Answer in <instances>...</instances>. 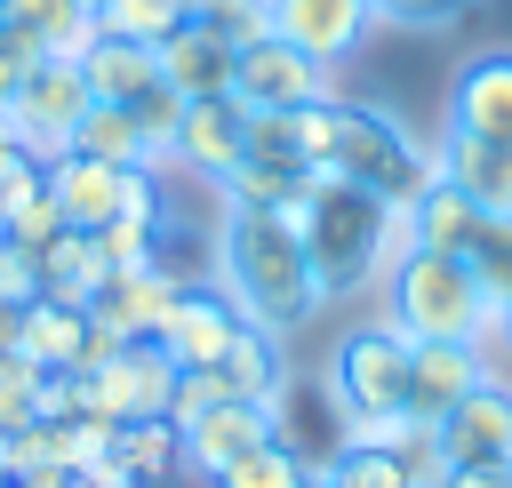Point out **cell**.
Listing matches in <instances>:
<instances>
[{
  "label": "cell",
  "instance_id": "ffe728a7",
  "mask_svg": "<svg viewBox=\"0 0 512 488\" xmlns=\"http://www.w3.org/2000/svg\"><path fill=\"white\" fill-rule=\"evenodd\" d=\"M112 288V264H104V248H96V232H56L48 248H40V296H56V304H96Z\"/></svg>",
  "mask_w": 512,
  "mask_h": 488
},
{
  "label": "cell",
  "instance_id": "5b68a950",
  "mask_svg": "<svg viewBox=\"0 0 512 488\" xmlns=\"http://www.w3.org/2000/svg\"><path fill=\"white\" fill-rule=\"evenodd\" d=\"M408 360H416V344L392 320H360V328L336 336L320 384H328V400L344 416H400L408 408Z\"/></svg>",
  "mask_w": 512,
  "mask_h": 488
},
{
  "label": "cell",
  "instance_id": "e575fe53",
  "mask_svg": "<svg viewBox=\"0 0 512 488\" xmlns=\"http://www.w3.org/2000/svg\"><path fill=\"white\" fill-rule=\"evenodd\" d=\"M320 480H328V488H408L400 456H392V448H360V440H344V448L320 464Z\"/></svg>",
  "mask_w": 512,
  "mask_h": 488
},
{
  "label": "cell",
  "instance_id": "8fae6325",
  "mask_svg": "<svg viewBox=\"0 0 512 488\" xmlns=\"http://www.w3.org/2000/svg\"><path fill=\"white\" fill-rule=\"evenodd\" d=\"M448 128L512 144V48H480V56L456 64V80H448Z\"/></svg>",
  "mask_w": 512,
  "mask_h": 488
},
{
  "label": "cell",
  "instance_id": "60d3db41",
  "mask_svg": "<svg viewBox=\"0 0 512 488\" xmlns=\"http://www.w3.org/2000/svg\"><path fill=\"white\" fill-rule=\"evenodd\" d=\"M376 24H456L472 0H368Z\"/></svg>",
  "mask_w": 512,
  "mask_h": 488
},
{
  "label": "cell",
  "instance_id": "f35d334b",
  "mask_svg": "<svg viewBox=\"0 0 512 488\" xmlns=\"http://www.w3.org/2000/svg\"><path fill=\"white\" fill-rule=\"evenodd\" d=\"M32 384H40V368H32L16 344H0V432H16V424L32 416Z\"/></svg>",
  "mask_w": 512,
  "mask_h": 488
},
{
  "label": "cell",
  "instance_id": "7bdbcfd3",
  "mask_svg": "<svg viewBox=\"0 0 512 488\" xmlns=\"http://www.w3.org/2000/svg\"><path fill=\"white\" fill-rule=\"evenodd\" d=\"M448 488H512V464H456Z\"/></svg>",
  "mask_w": 512,
  "mask_h": 488
},
{
  "label": "cell",
  "instance_id": "74e56055",
  "mask_svg": "<svg viewBox=\"0 0 512 488\" xmlns=\"http://www.w3.org/2000/svg\"><path fill=\"white\" fill-rule=\"evenodd\" d=\"M200 24H208L216 40H232V48H248V40L272 32V8H264V0H216V8H200Z\"/></svg>",
  "mask_w": 512,
  "mask_h": 488
},
{
  "label": "cell",
  "instance_id": "f1b7e54d",
  "mask_svg": "<svg viewBox=\"0 0 512 488\" xmlns=\"http://www.w3.org/2000/svg\"><path fill=\"white\" fill-rule=\"evenodd\" d=\"M456 256L472 264V280H480V296H488V320H496V304L512 296V216H480Z\"/></svg>",
  "mask_w": 512,
  "mask_h": 488
},
{
  "label": "cell",
  "instance_id": "4316f807",
  "mask_svg": "<svg viewBox=\"0 0 512 488\" xmlns=\"http://www.w3.org/2000/svg\"><path fill=\"white\" fill-rule=\"evenodd\" d=\"M72 152L112 160V168H152V152H144V136H136V120H128V104H88V112H80V128H72Z\"/></svg>",
  "mask_w": 512,
  "mask_h": 488
},
{
  "label": "cell",
  "instance_id": "f546056e",
  "mask_svg": "<svg viewBox=\"0 0 512 488\" xmlns=\"http://www.w3.org/2000/svg\"><path fill=\"white\" fill-rule=\"evenodd\" d=\"M168 232H176V216H168V224H152V216H112V224H96V248H104L112 272H144V264L168 256Z\"/></svg>",
  "mask_w": 512,
  "mask_h": 488
},
{
  "label": "cell",
  "instance_id": "484cf974",
  "mask_svg": "<svg viewBox=\"0 0 512 488\" xmlns=\"http://www.w3.org/2000/svg\"><path fill=\"white\" fill-rule=\"evenodd\" d=\"M480 216H488L480 200H464L448 176H432V184H424V200L408 208V232H416V248H464Z\"/></svg>",
  "mask_w": 512,
  "mask_h": 488
},
{
  "label": "cell",
  "instance_id": "3957f363",
  "mask_svg": "<svg viewBox=\"0 0 512 488\" xmlns=\"http://www.w3.org/2000/svg\"><path fill=\"white\" fill-rule=\"evenodd\" d=\"M384 320L408 344H432V336L480 344L488 336V296H480V280L456 248H400L384 264Z\"/></svg>",
  "mask_w": 512,
  "mask_h": 488
},
{
  "label": "cell",
  "instance_id": "bcb514c9",
  "mask_svg": "<svg viewBox=\"0 0 512 488\" xmlns=\"http://www.w3.org/2000/svg\"><path fill=\"white\" fill-rule=\"evenodd\" d=\"M8 336H16V304L0 296V344H8Z\"/></svg>",
  "mask_w": 512,
  "mask_h": 488
},
{
  "label": "cell",
  "instance_id": "8d00e7d4",
  "mask_svg": "<svg viewBox=\"0 0 512 488\" xmlns=\"http://www.w3.org/2000/svg\"><path fill=\"white\" fill-rule=\"evenodd\" d=\"M232 400V384L216 376V368H176V392H168V416H176V432L184 424H200L208 408H224Z\"/></svg>",
  "mask_w": 512,
  "mask_h": 488
},
{
  "label": "cell",
  "instance_id": "cb8c5ba5",
  "mask_svg": "<svg viewBox=\"0 0 512 488\" xmlns=\"http://www.w3.org/2000/svg\"><path fill=\"white\" fill-rule=\"evenodd\" d=\"M320 168H304V160H272V152H248L216 192H224V208H296L304 200V184H312Z\"/></svg>",
  "mask_w": 512,
  "mask_h": 488
},
{
  "label": "cell",
  "instance_id": "d4e9b609",
  "mask_svg": "<svg viewBox=\"0 0 512 488\" xmlns=\"http://www.w3.org/2000/svg\"><path fill=\"white\" fill-rule=\"evenodd\" d=\"M216 376L232 384V400H264V408H272V392L288 384V352H280V336L240 328V336H232V352L216 360Z\"/></svg>",
  "mask_w": 512,
  "mask_h": 488
},
{
  "label": "cell",
  "instance_id": "836d02e7",
  "mask_svg": "<svg viewBox=\"0 0 512 488\" xmlns=\"http://www.w3.org/2000/svg\"><path fill=\"white\" fill-rule=\"evenodd\" d=\"M56 448H64V472H96V464H112V456H120V424H112V416H96V408H80V416H64V424H56Z\"/></svg>",
  "mask_w": 512,
  "mask_h": 488
},
{
  "label": "cell",
  "instance_id": "d6a6232c",
  "mask_svg": "<svg viewBox=\"0 0 512 488\" xmlns=\"http://www.w3.org/2000/svg\"><path fill=\"white\" fill-rule=\"evenodd\" d=\"M128 120H136V136H144L152 168H168V160H176V128H184V96H176L168 80H152V88L128 104Z\"/></svg>",
  "mask_w": 512,
  "mask_h": 488
},
{
  "label": "cell",
  "instance_id": "ba28073f",
  "mask_svg": "<svg viewBox=\"0 0 512 488\" xmlns=\"http://www.w3.org/2000/svg\"><path fill=\"white\" fill-rule=\"evenodd\" d=\"M168 392H176V360L152 344V336H128L96 376H88V408L128 424V416H168Z\"/></svg>",
  "mask_w": 512,
  "mask_h": 488
},
{
  "label": "cell",
  "instance_id": "8992f818",
  "mask_svg": "<svg viewBox=\"0 0 512 488\" xmlns=\"http://www.w3.org/2000/svg\"><path fill=\"white\" fill-rule=\"evenodd\" d=\"M96 96H88V80H80V64H64V56H40L24 80H16V96H8V136L48 168L56 152H72V128H80V112H88Z\"/></svg>",
  "mask_w": 512,
  "mask_h": 488
},
{
  "label": "cell",
  "instance_id": "277c9868",
  "mask_svg": "<svg viewBox=\"0 0 512 488\" xmlns=\"http://www.w3.org/2000/svg\"><path fill=\"white\" fill-rule=\"evenodd\" d=\"M328 176H344V184L376 192L384 208H416V200H424V184H432L440 168H432V152H424V144H416L384 104H352V96H336Z\"/></svg>",
  "mask_w": 512,
  "mask_h": 488
},
{
  "label": "cell",
  "instance_id": "e0dca14e",
  "mask_svg": "<svg viewBox=\"0 0 512 488\" xmlns=\"http://www.w3.org/2000/svg\"><path fill=\"white\" fill-rule=\"evenodd\" d=\"M40 176H48V200L64 208V224H72V232H96V224H112V216H120V184H128V168L88 160V152H56Z\"/></svg>",
  "mask_w": 512,
  "mask_h": 488
},
{
  "label": "cell",
  "instance_id": "d6986e66",
  "mask_svg": "<svg viewBox=\"0 0 512 488\" xmlns=\"http://www.w3.org/2000/svg\"><path fill=\"white\" fill-rule=\"evenodd\" d=\"M432 168H440L464 200H480L488 216H512V144H488V136H456V128H440Z\"/></svg>",
  "mask_w": 512,
  "mask_h": 488
},
{
  "label": "cell",
  "instance_id": "1f68e13d",
  "mask_svg": "<svg viewBox=\"0 0 512 488\" xmlns=\"http://www.w3.org/2000/svg\"><path fill=\"white\" fill-rule=\"evenodd\" d=\"M176 24H184V0H96V32H112V40L160 48Z\"/></svg>",
  "mask_w": 512,
  "mask_h": 488
},
{
  "label": "cell",
  "instance_id": "c3c4849f",
  "mask_svg": "<svg viewBox=\"0 0 512 488\" xmlns=\"http://www.w3.org/2000/svg\"><path fill=\"white\" fill-rule=\"evenodd\" d=\"M200 8H216V0H184V16H200Z\"/></svg>",
  "mask_w": 512,
  "mask_h": 488
},
{
  "label": "cell",
  "instance_id": "4fadbf2b",
  "mask_svg": "<svg viewBox=\"0 0 512 488\" xmlns=\"http://www.w3.org/2000/svg\"><path fill=\"white\" fill-rule=\"evenodd\" d=\"M496 368H488V344H464V336H432V344H416V360H408V416H424V424H440L472 384H488Z\"/></svg>",
  "mask_w": 512,
  "mask_h": 488
},
{
  "label": "cell",
  "instance_id": "6da1fadb",
  "mask_svg": "<svg viewBox=\"0 0 512 488\" xmlns=\"http://www.w3.org/2000/svg\"><path fill=\"white\" fill-rule=\"evenodd\" d=\"M216 288L240 304L248 328L264 336H296L320 320V280H312V256L296 240V224L280 208H224L216 216Z\"/></svg>",
  "mask_w": 512,
  "mask_h": 488
},
{
  "label": "cell",
  "instance_id": "f907efd6",
  "mask_svg": "<svg viewBox=\"0 0 512 488\" xmlns=\"http://www.w3.org/2000/svg\"><path fill=\"white\" fill-rule=\"evenodd\" d=\"M80 8H96V0H80Z\"/></svg>",
  "mask_w": 512,
  "mask_h": 488
},
{
  "label": "cell",
  "instance_id": "816d5d0a",
  "mask_svg": "<svg viewBox=\"0 0 512 488\" xmlns=\"http://www.w3.org/2000/svg\"><path fill=\"white\" fill-rule=\"evenodd\" d=\"M64 488H80V480H64Z\"/></svg>",
  "mask_w": 512,
  "mask_h": 488
},
{
  "label": "cell",
  "instance_id": "f6af8a7d",
  "mask_svg": "<svg viewBox=\"0 0 512 488\" xmlns=\"http://www.w3.org/2000/svg\"><path fill=\"white\" fill-rule=\"evenodd\" d=\"M488 336H504V344H512V296L496 304V320H488ZM488 336H480V344H488Z\"/></svg>",
  "mask_w": 512,
  "mask_h": 488
},
{
  "label": "cell",
  "instance_id": "ee69618b",
  "mask_svg": "<svg viewBox=\"0 0 512 488\" xmlns=\"http://www.w3.org/2000/svg\"><path fill=\"white\" fill-rule=\"evenodd\" d=\"M24 168H40V160H32V152H24L16 136H8V112H0V184H16Z\"/></svg>",
  "mask_w": 512,
  "mask_h": 488
},
{
  "label": "cell",
  "instance_id": "9a60e30c",
  "mask_svg": "<svg viewBox=\"0 0 512 488\" xmlns=\"http://www.w3.org/2000/svg\"><path fill=\"white\" fill-rule=\"evenodd\" d=\"M184 288H192V272H176V256H160V264H144V272H112V288L88 304V320H104V328H120V336H152V328L176 312Z\"/></svg>",
  "mask_w": 512,
  "mask_h": 488
},
{
  "label": "cell",
  "instance_id": "603a6c76",
  "mask_svg": "<svg viewBox=\"0 0 512 488\" xmlns=\"http://www.w3.org/2000/svg\"><path fill=\"white\" fill-rule=\"evenodd\" d=\"M80 336H88V312H80V304L32 296V304H16V336H8V344H16L32 368H72Z\"/></svg>",
  "mask_w": 512,
  "mask_h": 488
},
{
  "label": "cell",
  "instance_id": "681fc988",
  "mask_svg": "<svg viewBox=\"0 0 512 488\" xmlns=\"http://www.w3.org/2000/svg\"><path fill=\"white\" fill-rule=\"evenodd\" d=\"M312 488H328V480H320V472H312Z\"/></svg>",
  "mask_w": 512,
  "mask_h": 488
},
{
  "label": "cell",
  "instance_id": "d590c367",
  "mask_svg": "<svg viewBox=\"0 0 512 488\" xmlns=\"http://www.w3.org/2000/svg\"><path fill=\"white\" fill-rule=\"evenodd\" d=\"M8 472H16V488H24V480H56V472H64V448H56V424H40V416H24V424L8 432Z\"/></svg>",
  "mask_w": 512,
  "mask_h": 488
},
{
  "label": "cell",
  "instance_id": "7dc6e473",
  "mask_svg": "<svg viewBox=\"0 0 512 488\" xmlns=\"http://www.w3.org/2000/svg\"><path fill=\"white\" fill-rule=\"evenodd\" d=\"M0 488H16V472H8V432H0Z\"/></svg>",
  "mask_w": 512,
  "mask_h": 488
},
{
  "label": "cell",
  "instance_id": "2e32d148",
  "mask_svg": "<svg viewBox=\"0 0 512 488\" xmlns=\"http://www.w3.org/2000/svg\"><path fill=\"white\" fill-rule=\"evenodd\" d=\"M264 440H272V408H264V400H224V408H208L200 424H184V472L216 480L224 464H240V456L264 448Z\"/></svg>",
  "mask_w": 512,
  "mask_h": 488
},
{
  "label": "cell",
  "instance_id": "ab89813d",
  "mask_svg": "<svg viewBox=\"0 0 512 488\" xmlns=\"http://www.w3.org/2000/svg\"><path fill=\"white\" fill-rule=\"evenodd\" d=\"M40 64V40L32 32H16V24H0V112H8V96H16V80Z\"/></svg>",
  "mask_w": 512,
  "mask_h": 488
},
{
  "label": "cell",
  "instance_id": "ac0fdd59",
  "mask_svg": "<svg viewBox=\"0 0 512 488\" xmlns=\"http://www.w3.org/2000/svg\"><path fill=\"white\" fill-rule=\"evenodd\" d=\"M232 56H240L232 40H216L200 16H184V24L160 40V80H168L184 104H192V96H232Z\"/></svg>",
  "mask_w": 512,
  "mask_h": 488
},
{
  "label": "cell",
  "instance_id": "5bb4252c",
  "mask_svg": "<svg viewBox=\"0 0 512 488\" xmlns=\"http://www.w3.org/2000/svg\"><path fill=\"white\" fill-rule=\"evenodd\" d=\"M440 448H448V472H456V464H512V384H504V376L472 384V392L440 416Z\"/></svg>",
  "mask_w": 512,
  "mask_h": 488
},
{
  "label": "cell",
  "instance_id": "f5cc1de1",
  "mask_svg": "<svg viewBox=\"0 0 512 488\" xmlns=\"http://www.w3.org/2000/svg\"><path fill=\"white\" fill-rule=\"evenodd\" d=\"M264 8H272V0H264Z\"/></svg>",
  "mask_w": 512,
  "mask_h": 488
},
{
  "label": "cell",
  "instance_id": "b9f144b4",
  "mask_svg": "<svg viewBox=\"0 0 512 488\" xmlns=\"http://www.w3.org/2000/svg\"><path fill=\"white\" fill-rule=\"evenodd\" d=\"M0 296L8 304H32L40 296V256H24L16 240H0Z\"/></svg>",
  "mask_w": 512,
  "mask_h": 488
},
{
  "label": "cell",
  "instance_id": "7402d4cb",
  "mask_svg": "<svg viewBox=\"0 0 512 488\" xmlns=\"http://www.w3.org/2000/svg\"><path fill=\"white\" fill-rule=\"evenodd\" d=\"M80 80H88V96L96 104H136L152 80H160V48H144V40H96L88 56H80Z\"/></svg>",
  "mask_w": 512,
  "mask_h": 488
},
{
  "label": "cell",
  "instance_id": "44dd1931",
  "mask_svg": "<svg viewBox=\"0 0 512 488\" xmlns=\"http://www.w3.org/2000/svg\"><path fill=\"white\" fill-rule=\"evenodd\" d=\"M0 24L32 32L40 56H64V64H80V56L104 40V32H96V8H80V0H0Z\"/></svg>",
  "mask_w": 512,
  "mask_h": 488
},
{
  "label": "cell",
  "instance_id": "4dcf8cb0",
  "mask_svg": "<svg viewBox=\"0 0 512 488\" xmlns=\"http://www.w3.org/2000/svg\"><path fill=\"white\" fill-rule=\"evenodd\" d=\"M208 488H312V464H304L288 440H264V448H248L240 464H224Z\"/></svg>",
  "mask_w": 512,
  "mask_h": 488
},
{
  "label": "cell",
  "instance_id": "83f0119b",
  "mask_svg": "<svg viewBox=\"0 0 512 488\" xmlns=\"http://www.w3.org/2000/svg\"><path fill=\"white\" fill-rule=\"evenodd\" d=\"M120 464L152 488V480H168V472H184V432H176V416H128L120 424Z\"/></svg>",
  "mask_w": 512,
  "mask_h": 488
},
{
  "label": "cell",
  "instance_id": "7c38bea8",
  "mask_svg": "<svg viewBox=\"0 0 512 488\" xmlns=\"http://www.w3.org/2000/svg\"><path fill=\"white\" fill-rule=\"evenodd\" d=\"M240 160H248V104L240 96H192L184 104V128H176V168L224 184Z\"/></svg>",
  "mask_w": 512,
  "mask_h": 488
},
{
  "label": "cell",
  "instance_id": "7a4b0ae2",
  "mask_svg": "<svg viewBox=\"0 0 512 488\" xmlns=\"http://www.w3.org/2000/svg\"><path fill=\"white\" fill-rule=\"evenodd\" d=\"M288 224H296V240H304V256H312V280H320V296L336 304V296H360V288H376L384 280V264L400 256V248H416V232H408V208H384L376 192H360V184H344V176H312L304 184V200L296 208H280Z\"/></svg>",
  "mask_w": 512,
  "mask_h": 488
},
{
  "label": "cell",
  "instance_id": "30bf717a",
  "mask_svg": "<svg viewBox=\"0 0 512 488\" xmlns=\"http://www.w3.org/2000/svg\"><path fill=\"white\" fill-rule=\"evenodd\" d=\"M272 32L288 40V48H304L312 64H344L368 32H376V8L368 0H272Z\"/></svg>",
  "mask_w": 512,
  "mask_h": 488
},
{
  "label": "cell",
  "instance_id": "9c48e42d",
  "mask_svg": "<svg viewBox=\"0 0 512 488\" xmlns=\"http://www.w3.org/2000/svg\"><path fill=\"white\" fill-rule=\"evenodd\" d=\"M240 328H248V320H240V304H232L224 288H200V280H192V288L176 296V312L152 328V344H160L176 368H216V360L232 352V336H240Z\"/></svg>",
  "mask_w": 512,
  "mask_h": 488
},
{
  "label": "cell",
  "instance_id": "52a82bcc",
  "mask_svg": "<svg viewBox=\"0 0 512 488\" xmlns=\"http://www.w3.org/2000/svg\"><path fill=\"white\" fill-rule=\"evenodd\" d=\"M232 96L248 112H296V104H320V96H344V88H336L328 64H312L304 48H288L280 32H264V40H248L232 56Z\"/></svg>",
  "mask_w": 512,
  "mask_h": 488
}]
</instances>
